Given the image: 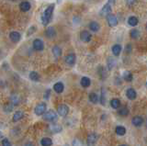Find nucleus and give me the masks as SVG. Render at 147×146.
<instances>
[{
    "label": "nucleus",
    "mask_w": 147,
    "mask_h": 146,
    "mask_svg": "<svg viewBox=\"0 0 147 146\" xmlns=\"http://www.w3.org/2000/svg\"><path fill=\"white\" fill-rule=\"evenodd\" d=\"M80 84H81V86H82L83 87L87 88V87H88L89 86H90V84H91L90 78H88L87 76L82 77V79H81V81H80Z\"/></svg>",
    "instance_id": "4be33fe9"
},
{
    "label": "nucleus",
    "mask_w": 147,
    "mask_h": 146,
    "mask_svg": "<svg viewBox=\"0 0 147 146\" xmlns=\"http://www.w3.org/2000/svg\"><path fill=\"white\" fill-rule=\"evenodd\" d=\"M132 122L133 124V126L135 127H141L142 124L144 122V119L142 118V116H135L133 117L132 119Z\"/></svg>",
    "instance_id": "9d476101"
},
{
    "label": "nucleus",
    "mask_w": 147,
    "mask_h": 146,
    "mask_svg": "<svg viewBox=\"0 0 147 146\" xmlns=\"http://www.w3.org/2000/svg\"><path fill=\"white\" fill-rule=\"evenodd\" d=\"M130 38L133 39V40H136L139 36H140V31H139L138 30H136V29H133V30H132L130 31Z\"/></svg>",
    "instance_id": "c85d7f7f"
},
{
    "label": "nucleus",
    "mask_w": 147,
    "mask_h": 146,
    "mask_svg": "<svg viewBox=\"0 0 147 146\" xmlns=\"http://www.w3.org/2000/svg\"><path fill=\"white\" fill-rule=\"evenodd\" d=\"M97 140H99V135H97L96 132H92L87 136V143L88 146H93V145L96 144Z\"/></svg>",
    "instance_id": "20e7f679"
},
{
    "label": "nucleus",
    "mask_w": 147,
    "mask_h": 146,
    "mask_svg": "<svg viewBox=\"0 0 147 146\" xmlns=\"http://www.w3.org/2000/svg\"><path fill=\"white\" fill-rule=\"evenodd\" d=\"M46 108H47V105L46 103H40L36 106V108H34V113L37 116H42L46 113Z\"/></svg>",
    "instance_id": "f03ea898"
},
{
    "label": "nucleus",
    "mask_w": 147,
    "mask_h": 146,
    "mask_svg": "<svg viewBox=\"0 0 147 146\" xmlns=\"http://www.w3.org/2000/svg\"><path fill=\"white\" fill-rule=\"evenodd\" d=\"M135 1H136V0H127V4L129 6H132V5H133Z\"/></svg>",
    "instance_id": "e433bc0d"
},
{
    "label": "nucleus",
    "mask_w": 147,
    "mask_h": 146,
    "mask_svg": "<svg viewBox=\"0 0 147 146\" xmlns=\"http://www.w3.org/2000/svg\"><path fill=\"white\" fill-rule=\"evenodd\" d=\"M40 145L42 146H52V141L51 138H48V137H44L42 140H40Z\"/></svg>",
    "instance_id": "393cba45"
},
{
    "label": "nucleus",
    "mask_w": 147,
    "mask_h": 146,
    "mask_svg": "<svg viewBox=\"0 0 147 146\" xmlns=\"http://www.w3.org/2000/svg\"><path fill=\"white\" fill-rule=\"evenodd\" d=\"M146 127H147V120H146Z\"/></svg>",
    "instance_id": "c03bdc74"
},
{
    "label": "nucleus",
    "mask_w": 147,
    "mask_h": 146,
    "mask_svg": "<svg viewBox=\"0 0 147 146\" xmlns=\"http://www.w3.org/2000/svg\"><path fill=\"white\" fill-rule=\"evenodd\" d=\"M10 101H11L12 104H13V105H18L19 102V97L16 94L12 95L10 97Z\"/></svg>",
    "instance_id": "7c9ffc66"
},
{
    "label": "nucleus",
    "mask_w": 147,
    "mask_h": 146,
    "mask_svg": "<svg viewBox=\"0 0 147 146\" xmlns=\"http://www.w3.org/2000/svg\"><path fill=\"white\" fill-rule=\"evenodd\" d=\"M115 132H116L117 135L123 136L126 134V129L123 126H117L115 128Z\"/></svg>",
    "instance_id": "bb28decb"
},
{
    "label": "nucleus",
    "mask_w": 147,
    "mask_h": 146,
    "mask_svg": "<svg viewBox=\"0 0 147 146\" xmlns=\"http://www.w3.org/2000/svg\"><path fill=\"white\" fill-rule=\"evenodd\" d=\"M62 49H61V47H59L58 45H55V46L52 48V54H54V56L55 58H59L61 57V55H62Z\"/></svg>",
    "instance_id": "6ab92c4d"
},
{
    "label": "nucleus",
    "mask_w": 147,
    "mask_h": 146,
    "mask_svg": "<svg viewBox=\"0 0 147 146\" xmlns=\"http://www.w3.org/2000/svg\"><path fill=\"white\" fill-rule=\"evenodd\" d=\"M145 86H147V83H146V84H145Z\"/></svg>",
    "instance_id": "a18cd8bd"
},
{
    "label": "nucleus",
    "mask_w": 147,
    "mask_h": 146,
    "mask_svg": "<svg viewBox=\"0 0 147 146\" xmlns=\"http://www.w3.org/2000/svg\"><path fill=\"white\" fill-rule=\"evenodd\" d=\"M110 106H111L113 108H115V110H118V108H120V107L121 106V102L120 99L118 98H113L110 100Z\"/></svg>",
    "instance_id": "412c9836"
},
{
    "label": "nucleus",
    "mask_w": 147,
    "mask_h": 146,
    "mask_svg": "<svg viewBox=\"0 0 147 146\" xmlns=\"http://www.w3.org/2000/svg\"><path fill=\"white\" fill-rule=\"evenodd\" d=\"M107 21L109 27H115L118 25V19L112 14H110L107 17Z\"/></svg>",
    "instance_id": "9b49d317"
},
{
    "label": "nucleus",
    "mask_w": 147,
    "mask_h": 146,
    "mask_svg": "<svg viewBox=\"0 0 147 146\" xmlns=\"http://www.w3.org/2000/svg\"><path fill=\"white\" fill-rule=\"evenodd\" d=\"M20 38H21V36H20V34L18 31H11L9 33V39L12 42H14V43L19 42L20 40Z\"/></svg>",
    "instance_id": "f8f14e48"
},
{
    "label": "nucleus",
    "mask_w": 147,
    "mask_h": 146,
    "mask_svg": "<svg viewBox=\"0 0 147 146\" xmlns=\"http://www.w3.org/2000/svg\"><path fill=\"white\" fill-rule=\"evenodd\" d=\"M80 40L83 41V42H85V43H87L89 42V41L91 40V38H92V35H91V33L87 31H81L80 32Z\"/></svg>",
    "instance_id": "423d86ee"
},
{
    "label": "nucleus",
    "mask_w": 147,
    "mask_h": 146,
    "mask_svg": "<svg viewBox=\"0 0 147 146\" xmlns=\"http://www.w3.org/2000/svg\"><path fill=\"white\" fill-rule=\"evenodd\" d=\"M129 113H130V111H129V110L127 108H121V110H119V114L121 115V116H122V117H127L128 115H129Z\"/></svg>",
    "instance_id": "2f4dec72"
},
{
    "label": "nucleus",
    "mask_w": 147,
    "mask_h": 146,
    "mask_svg": "<svg viewBox=\"0 0 147 146\" xmlns=\"http://www.w3.org/2000/svg\"><path fill=\"white\" fill-rule=\"evenodd\" d=\"M50 93H51V90L49 89V90H47V92H46V97H45V98H49V95H50Z\"/></svg>",
    "instance_id": "ea45409f"
},
{
    "label": "nucleus",
    "mask_w": 147,
    "mask_h": 146,
    "mask_svg": "<svg viewBox=\"0 0 147 146\" xmlns=\"http://www.w3.org/2000/svg\"><path fill=\"white\" fill-rule=\"evenodd\" d=\"M89 29H90V31H92L93 32H97L99 31V29H100V26H99V24L96 22V21H92L89 23Z\"/></svg>",
    "instance_id": "5701e85b"
},
{
    "label": "nucleus",
    "mask_w": 147,
    "mask_h": 146,
    "mask_svg": "<svg viewBox=\"0 0 147 146\" xmlns=\"http://www.w3.org/2000/svg\"><path fill=\"white\" fill-rule=\"evenodd\" d=\"M54 90L55 91V92L57 94H61V93H63L64 92V86L62 82H58V83H56V84L54 85Z\"/></svg>",
    "instance_id": "4468645a"
},
{
    "label": "nucleus",
    "mask_w": 147,
    "mask_h": 146,
    "mask_svg": "<svg viewBox=\"0 0 147 146\" xmlns=\"http://www.w3.org/2000/svg\"><path fill=\"white\" fill-rule=\"evenodd\" d=\"M23 117H24V112L21 111V110H18L14 113L13 118H12V120H13L14 122H17L21 119H23Z\"/></svg>",
    "instance_id": "f3484780"
},
{
    "label": "nucleus",
    "mask_w": 147,
    "mask_h": 146,
    "mask_svg": "<svg viewBox=\"0 0 147 146\" xmlns=\"http://www.w3.org/2000/svg\"><path fill=\"white\" fill-rule=\"evenodd\" d=\"M57 119V113L54 110H48L46 111V113L44 114V119L47 121L52 122Z\"/></svg>",
    "instance_id": "39448f33"
},
{
    "label": "nucleus",
    "mask_w": 147,
    "mask_h": 146,
    "mask_svg": "<svg viewBox=\"0 0 147 146\" xmlns=\"http://www.w3.org/2000/svg\"><path fill=\"white\" fill-rule=\"evenodd\" d=\"M73 146H81V141L78 140H75L73 141Z\"/></svg>",
    "instance_id": "c9c22d12"
},
{
    "label": "nucleus",
    "mask_w": 147,
    "mask_h": 146,
    "mask_svg": "<svg viewBox=\"0 0 147 146\" xmlns=\"http://www.w3.org/2000/svg\"><path fill=\"white\" fill-rule=\"evenodd\" d=\"M19 7H20V10L23 11V12H27L30 9V4L27 2V1H24L22 3H20V5H19Z\"/></svg>",
    "instance_id": "b1692460"
},
{
    "label": "nucleus",
    "mask_w": 147,
    "mask_h": 146,
    "mask_svg": "<svg viewBox=\"0 0 147 146\" xmlns=\"http://www.w3.org/2000/svg\"><path fill=\"white\" fill-rule=\"evenodd\" d=\"M126 97H127L130 100H134L137 97L136 91L133 88H128L127 91H126Z\"/></svg>",
    "instance_id": "ddd939ff"
},
{
    "label": "nucleus",
    "mask_w": 147,
    "mask_h": 146,
    "mask_svg": "<svg viewBox=\"0 0 147 146\" xmlns=\"http://www.w3.org/2000/svg\"><path fill=\"white\" fill-rule=\"evenodd\" d=\"M45 35L47 36V38H49V39L54 38V37L56 36V31H55V29L54 27L48 28L47 30H46V31H45Z\"/></svg>",
    "instance_id": "2eb2a0df"
},
{
    "label": "nucleus",
    "mask_w": 147,
    "mask_h": 146,
    "mask_svg": "<svg viewBox=\"0 0 147 146\" xmlns=\"http://www.w3.org/2000/svg\"><path fill=\"white\" fill-rule=\"evenodd\" d=\"M110 12H111V4L107 3V4H105L104 7L100 9V11H99V15H100V16L108 17L109 15H110Z\"/></svg>",
    "instance_id": "0eeeda50"
},
{
    "label": "nucleus",
    "mask_w": 147,
    "mask_h": 146,
    "mask_svg": "<svg viewBox=\"0 0 147 146\" xmlns=\"http://www.w3.org/2000/svg\"><path fill=\"white\" fill-rule=\"evenodd\" d=\"M54 10V4H52V5H50L44 10L43 15L42 16V23L43 26H47L49 22H50Z\"/></svg>",
    "instance_id": "f257e3e1"
},
{
    "label": "nucleus",
    "mask_w": 147,
    "mask_h": 146,
    "mask_svg": "<svg viewBox=\"0 0 147 146\" xmlns=\"http://www.w3.org/2000/svg\"><path fill=\"white\" fill-rule=\"evenodd\" d=\"M25 146H34V144L31 143V141H27L25 143Z\"/></svg>",
    "instance_id": "4c0bfd02"
},
{
    "label": "nucleus",
    "mask_w": 147,
    "mask_h": 146,
    "mask_svg": "<svg viewBox=\"0 0 147 146\" xmlns=\"http://www.w3.org/2000/svg\"><path fill=\"white\" fill-rule=\"evenodd\" d=\"M138 23H139V20H138V19L136 18V17H134V16L130 17L129 19H128V24L130 25V26H132V27L137 26Z\"/></svg>",
    "instance_id": "a878e982"
},
{
    "label": "nucleus",
    "mask_w": 147,
    "mask_h": 146,
    "mask_svg": "<svg viewBox=\"0 0 147 146\" xmlns=\"http://www.w3.org/2000/svg\"><path fill=\"white\" fill-rule=\"evenodd\" d=\"M34 30H35V28H34V27H31V28H30V32H28V35H30L31 33L34 31Z\"/></svg>",
    "instance_id": "58836bf2"
},
{
    "label": "nucleus",
    "mask_w": 147,
    "mask_h": 146,
    "mask_svg": "<svg viewBox=\"0 0 147 146\" xmlns=\"http://www.w3.org/2000/svg\"><path fill=\"white\" fill-rule=\"evenodd\" d=\"M130 51H132V47H130V45L129 44L127 46V52H130Z\"/></svg>",
    "instance_id": "a19ab883"
},
{
    "label": "nucleus",
    "mask_w": 147,
    "mask_h": 146,
    "mask_svg": "<svg viewBox=\"0 0 147 146\" xmlns=\"http://www.w3.org/2000/svg\"><path fill=\"white\" fill-rule=\"evenodd\" d=\"M114 64H115V62L112 59V58H109L108 59V68L109 70H111L113 68Z\"/></svg>",
    "instance_id": "473e14b6"
},
{
    "label": "nucleus",
    "mask_w": 147,
    "mask_h": 146,
    "mask_svg": "<svg viewBox=\"0 0 147 146\" xmlns=\"http://www.w3.org/2000/svg\"><path fill=\"white\" fill-rule=\"evenodd\" d=\"M122 78H123L126 82H132L133 79V76L130 71H125V72L122 74Z\"/></svg>",
    "instance_id": "aec40b11"
},
{
    "label": "nucleus",
    "mask_w": 147,
    "mask_h": 146,
    "mask_svg": "<svg viewBox=\"0 0 147 146\" xmlns=\"http://www.w3.org/2000/svg\"><path fill=\"white\" fill-rule=\"evenodd\" d=\"M49 130L52 133H59L63 131V128L60 124H52L50 128H49Z\"/></svg>",
    "instance_id": "dca6fc26"
},
{
    "label": "nucleus",
    "mask_w": 147,
    "mask_h": 146,
    "mask_svg": "<svg viewBox=\"0 0 147 146\" xmlns=\"http://www.w3.org/2000/svg\"><path fill=\"white\" fill-rule=\"evenodd\" d=\"M2 146H12L11 143H10V141L9 139H3L2 140Z\"/></svg>",
    "instance_id": "72a5a7b5"
},
{
    "label": "nucleus",
    "mask_w": 147,
    "mask_h": 146,
    "mask_svg": "<svg viewBox=\"0 0 147 146\" xmlns=\"http://www.w3.org/2000/svg\"><path fill=\"white\" fill-rule=\"evenodd\" d=\"M30 78L31 79L32 81L38 82L40 80V74L37 72H35V71H32V72L30 73Z\"/></svg>",
    "instance_id": "cd10ccee"
},
{
    "label": "nucleus",
    "mask_w": 147,
    "mask_h": 146,
    "mask_svg": "<svg viewBox=\"0 0 147 146\" xmlns=\"http://www.w3.org/2000/svg\"><path fill=\"white\" fill-rule=\"evenodd\" d=\"M119 146H129V145H127V144H121Z\"/></svg>",
    "instance_id": "37998d69"
},
{
    "label": "nucleus",
    "mask_w": 147,
    "mask_h": 146,
    "mask_svg": "<svg viewBox=\"0 0 147 146\" xmlns=\"http://www.w3.org/2000/svg\"><path fill=\"white\" fill-rule=\"evenodd\" d=\"M114 1H115V0H109V2H108V3L112 4V3H114Z\"/></svg>",
    "instance_id": "79ce46f5"
},
{
    "label": "nucleus",
    "mask_w": 147,
    "mask_h": 146,
    "mask_svg": "<svg viewBox=\"0 0 147 146\" xmlns=\"http://www.w3.org/2000/svg\"><path fill=\"white\" fill-rule=\"evenodd\" d=\"M32 45H33V49L35 50V51H42V50L44 49V43H43V41L42 40H40V39L34 40Z\"/></svg>",
    "instance_id": "1a4fd4ad"
},
{
    "label": "nucleus",
    "mask_w": 147,
    "mask_h": 146,
    "mask_svg": "<svg viewBox=\"0 0 147 146\" xmlns=\"http://www.w3.org/2000/svg\"><path fill=\"white\" fill-rule=\"evenodd\" d=\"M111 51H112V53L115 56H119L121 54V51H122V47L121 46L120 44H115V45H113V46H112Z\"/></svg>",
    "instance_id": "a211bd4d"
},
{
    "label": "nucleus",
    "mask_w": 147,
    "mask_h": 146,
    "mask_svg": "<svg viewBox=\"0 0 147 146\" xmlns=\"http://www.w3.org/2000/svg\"><path fill=\"white\" fill-rule=\"evenodd\" d=\"M105 99H106V98H105V94H104V92H101V99H100V102H101L102 105H105V103H106Z\"/></svg>",
    "instance_id": "f704fd0d"
},
{
    "label": "nucleus",
    "mask_w": 147,
    "mask_h": 146,
    "mask_svg": "<svg viewBox=\"0 0 147 146\" xmlns=\"http://www.w3.org/2000/svg\"><path fill=\"white\" fill-rule=\"evenodd\" d=\"M89 100L93 103V104H97L99 102V97L96 93H90L89 94Z\"/></svg>",
    "instance_id": "c756f323"
},
{
    "label": "nucleus",
    "mask_w": 147,
    "mask_h": 146,
    "mask_svg": "<svg viewBox=\"0 0 147 146\" xmlns=\"http://www.w3.org/2000/svg\"><path fill=\"white\" fill-rule=\"evenodd\" d=\"M146 28H147V26H146Z\"/></svg>",
    "instance_id": "49530a36"
},
{
    "label": "nucleus",
    "mask_w": 147,
    "mask_h": 146,
    "mask_svg": "<svg viewBox=\"0 0 147 146\" xmlns=\"http://www.w3.org/2000/svg\"><path fill=\"white\" fill-rule=\"evenodd\" d=\"M57 113L61 117H66L69 113V107L65 104H62L57 108Z\"/></svg>",
    "instance_id": "7ed1b4c3"
},
{
    "label": "nucleus",
    "mask_w": 147,
    "mask_h": 146,
    "mask_svg": "<svg viewBox=\"0 0 147 146\" xmlns=\"http://www.w3.org/2000/svg\"><path fill=\"white\" fill-rule=\"evenodd\" d=\"M75 61H76V56H75V53H69L64 58L65 64H67L68 65H70V66L75 64Z\"/></svg>",
    "instance_id": "6e6552de"
}]
</instances>
